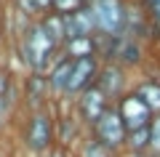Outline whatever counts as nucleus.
<instances>
[{
	"label": "nucleus",
	"instance_id": "1",
	"mask_svg": "<svg viewBox=\"0 0 160 157\" xmlns=\"http://www.w3.org/2000/svg\"><path fill=\"white\" fill-rule=\"evenodd\" d=\"M13 43H16V56L22 61V67L27 72H38V75H46L48 67L62 53V48L46 35V29L40 27V22H29L13 37Z\"/></svg>",
	"mask_w": 160,
	"mask_h": 157
},
{
	"label": "nucleus",
	"instance_id": "2",
	"mask_svg": "<svg viewBox=\"0 0 160 157\" xmlns=\"http://www.w3.org/2000/svg\"><path fill=\"white\" fill-rule=\"evenodd\" d=\"M19 141L35 157H46L51 149H56V109L46 107L35 112H24Z\"/></svg>",
	"mask_w": 160,
	"mask_h": 157
},
{
	"label": "nucleus",
	"instance_id": "3",
	"mask_svg": "<svg viewBox=\"0 0 160 157\" xmlns=\"http://www.w3.org/2000/svg\"><path fill=\"white\" fill-rule=\"evenodd\" d=\"M88 6L96 19L99 35H126V19H128V3L126 0H88Z\"/></svg>",
	"mask_w": 160,
	"mask_h": 157
},
{
	"label": "nucleus",
	"instance_id": "4",
	"mask_svg": "<svg viewBox=\"0 0 160 157\" xmlns=\"http://www.w3.org/2000/svg\"><path fill=\"white\" fill-rule=\"evenodd\" d=\"M88 136L96 139L102 146H107V149L115 152V155H120V152L126 149V136H128V130H126V125H123V120H120L115 104L104 112V117L99 120L91 130H88Z\"/></svg>",
	"mask_w": 160,
	"mask_h": 157
},
{
	"label": "nucleus",
	"instance_id": "5",
	"mask_svg": "<svg viewBox=\"0 0 160 157\" xmlns=\"http://www.w3.org/2000/svg\"><path fill=\"white\" fill-rule=\"evenodd\" d=\"M99 69H102V61L96 56H86V59H75L72 61V72H69V83H67V91H64V99L67 104H72L80 93H86L88 88L96 85V77H99Z\"/></svg>",
	"mask_w": 160,
	"mask_h": 157
},
{
	"label": "nucleus",
	"instance_id": "6",
	"mask_svg": "<svg viewBox=\"0 0 160 157\" xmlns=\"http://www.w3.org/2000/svg\"><path fill=\"white\" fill-rule=\"evenodd\" d=\"M109 107H112V101H109L107 96L96 88V85H93V88H88L86 93H80L78 99L72 101V109H75V115H78L83 130H91L93 125L104 117V112H107Z\"/></svg>",
	"mask_w": 160,
	"mask_h": 157
},
{
	"label": "nucleus",
	"instance_id": "7",
	"mask_svg": "<svg viewBox=\"0 0 160 157\" xmlns=\"http://www.w3.org/2000/svg\"><path fill=\"white\" fill-rule=\"evenodd\" d=\"M19 99H22L24 112L53 107V96H51V91H48L46 75H38V72H27L24 75L22 85H19Z\"/></svg>",
	"mask_w": 160,
	"mask_h": 157
},
{
	"label": "nucleus",
	"instance_id": "8",
	"mask_svg": "<svg viewBox=\"0 0 160 157\" xmlns=\"http://www.w3.org/2000/svg\"><path fill=\"white\" fill-rule=\"evenodd\" d=\"M96 88L102 91L112 104H118V101L133 88V83H131V77H128V69L118 67V64H102L99 77H96Z\"/></svg>",
	"mask_w": 160,
	"mask_h": 157
},
{
	"label": "nucleus",
	"instance_id": "9",
	"mask_svg": "<svg viewBox=\"0 0 160 157\" xmlns=\"http://www.w3.org/2000/svg\"><path fill=\"white\" fill-rule=\"evenodd\" d=\"M115 109H118V115H120V120H123V125H126L128 133H131V130H139V128H149V123H152V117H155V115L149 112V107L133 93V91H128V93L115 104Z\"/></svg>",
	"mask_w": 160,
	"mask_h": 157
},
{
	"label": "nucleus",
	"instance_id": "10",
	"mask_svg": "<svg viewBox=\"0 0 160 157\" xmlns=\"http://www.w3.org/2000/svg\"><path fill=\"white\" fill-rule=\"evenodd\" d=\"M144 61V43L133 40L131 35H118L115 37V48H112V61L109 64H118L123 69H136L142 67Z\"/></svg>",
	"mask_w": 160,
	"mask_h": 157
},
{
	"label": "nucleus",
	"instance_id": "11",
	"mask_svg": "<svg viewBox=\"0 0 160 157\" xmlns=\"http://www.w3.org/2000/svg\"><path fill=\"white\" fill-rule=\"evenodd\" d=\"M69 72H72V59L62 56L48 67L46 72V80H48V91H51L53 101H62L64 99V91H67V83H69Z\"/></svg>",
	"mask_w": 160,
	"mask_h": 157
},
{
	"label": "nucleus",
	"instance_id": "12",
	"mask_svg": "<svg viewBox=\"0 0 160 157\" xmlns=\"http://www.w3.org/2000/svg\"><path fill=\"white\" fill-rule=\"evenodd\" d=\"M64 22H67V40H72V37H93V35H96V19H93L91 6H86L83 11L67 16ZM67 40H64V43H67Z\"/></svg>",
	"mask_w": 160,
	"mask_h": 157
},
{
	"label": "nucleus",
	"instance_id": "13",
	"mask_svg": "<svg viewBox=\"0 0 160 157\" xmlns=\"http://www.w3.org/2000/svg\"><path fill=\"white\" fill-rule=\"evenodd\" d=\"M131 91L149 107V112H152V115H160V80L158 77L139 80V83H133Z\"/></svg>",
	"mask_w": 160,
	"mask_h": 157
},
{
	"label": "nucleus",
	"instance_id": "14",
	"mask_svg": "<svg viewBox=\"0 0 160 157\" xmlns=\"http://www.w3.org/2000/svg\"><path fill=\"white\" fill-rule=\"evenodd\" d=\"M40 22V27L46 29V35L53 40V43L62 48L64 45V40H67V22H64V16H59V13H53V11H48V13H43V16L38 19Z\"/></svg>",
	"mask_w": 160,
	"mask_h": 157
},
{
	"label": "nucleus",
	"instance_id": "15",
	"mask_svg": "<svg viewBox=\"0 0 160 157\" xmlns=\"http://www.w3.org/2000/svg\"><path fill=\"white\" fill-rule=\"evenodd\" d=\"M62 56L67 59H86V56H96V43L93 37H72L62 45Z\"/></svg>",
	"mask_w": 160,
	"mask_h": 157
},
{
	"label": "nucleus",
	"instance_id": "16",
	"mask_svg": "<svg viewBox=\"0 0 160 157\" xmlns=\"http://www.w3.org/2000/svg\"><path fill=\"white\" fill-rule=\"evenodd\" d=\"M128 155L133 157H147L149 155V128H139V130H131L126 136V149Z\"/></svg>",
	"mask_w": 160,
	"mask_h": 157
},
{
	"label": "nucleus",
	"instance_id": "17",
	"mask_svg": "<svg viewBox=\"0 0 160 157\" xmlns=\"http://www.w3.org/2000/svg\"><path fill=\"white\" fill-rule=\"evenodd\" d=\"M75 157H120V155L109 152L107 146H102L96 139L86 136V139H80L78 144H75Z\"/></svg>",
	"mask_w": 160,
	"mask_h": 157
},
{
	"label": "nucleus",
	"instance_id": "18",
	"mask_svg": "<svg viewBox=\"0 0 160 157\" xmlns=\"http://www.w3.org/2000/svg\"><path fill=\"white\" fill-rule=\"evenodd\" d=\"M86 6H88V0H53V3H51V11L67 19V16H72V13L83 11Z\"/></svg>",
	"mask_w": 160,
	"mask_h": 157
},
{
	"label": "nucleus",
	"instance_id": "19",
	"mask_svg": "<svg viewBox=\"0 0 160 157\" xmlns=\"http://www.w3.org/2000/svg\"><path fill=\"white\" fill-rule=\"evenodd\" d=\"M19 91L16 80H13L11 69L6 67V64H0V99H6V96H13Z\"/></svg>",
	"mask_w": 160,
	"mask_h": 157
},
{
	"label": "nucleus",
	"instance_id": "20",
	"mask_svg": "<svg viewBox=\"0 0 160 157\" xmlns=\"http://www.w3.org/2000/svg\"><path fill=\"white\" fill-rule=\"evenodd\" d=\"M149 155H160V115L149 123Z\"/></svg>",
	"mask_w": 160,
	"mask_h": 157
},
{
	"label": "nucleus",
	"instance_id": "21",
	"mask_svg": "<svg viewBox=\"0 0 160 157\" xmlns=\"http://www.w3.org/2000/svg\"><path fill=\"white\" fill-rule=\"evenodd\" d=\"M142 11L147 13L155 24H160V0H142Z\"/></svg>",
	"mask_w": 160,
	"mask_h": 157
},
{
	"label": "nucleus",
	"instance_id": "22",
	"mask_svg": "<svg viewBox=\"0 0 160 157\" xmlns=\"http://www.w3.org/2000/svg\"><path fill=\"white\" fill-rule=\"evenodd\" d=\"M51 3H53V0H32V6L38 8V13H40V16L51 11Z\"/></svg>",
	"mask_w": 160,
	"mask_h": 157
},
{
	"label": "nucleus",
	"instance_id": "23",
	"mask_svg": "<svg viewBox=\"0 0 160 157\" xmlns=\"http://www.w3.org/2000/svg\"><path fill=\"white\" fill-rule=\"evenodd\" d=\"M46 157H67V149H59V146H56V149H51Z\"/></svg>",
	"mask_w": 160,
	"mask_h": 157
},
{
	"label": "nucleus",
	"instance_id": "24",
	"mask_svg": "<svg viewBox=\"0 0 160 157\" xmlns=\"http://www.w3.org/2000/svg\"><path fill=\"white\" fill-rule=\"evenodd\" d=\"M0 157H8V155H6V149H3V146H0Z\"/></svg>",
	"mask_w": 160,
	"mask_h": 157
},
{
	"label": "nucleus",
	"instance_id": "25",
	"mask_svg": "<svg viewBox=\"0 0 160 157\" xmlns=\"http://www.w3.org/2000/svg\"><path fill=\"white\" fill-rule=\"evenodd\" d=\"M0 37H3V32H0Z\"/></svg>",
	"mask_w": 160,
	"mask_h": 157
}]
</instances>
